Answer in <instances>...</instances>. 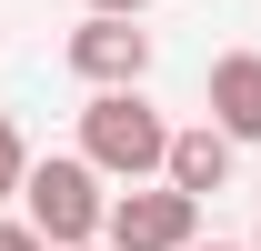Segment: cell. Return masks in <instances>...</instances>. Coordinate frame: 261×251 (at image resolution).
Returning a JSON list of instances; mask_svg holds the SVG:
<instances>
[{
	"label": "cell",
	"instance_id": "obj_1",
	"mask_svg": "<svg viewBox=\"0 0 261 251\" xmlns=\"http://www.w3.org/2000/svg\"><path fill=\"white\" fill-rule=\"evenodd\" d=\"M81 161H91L100 181L141 191V181L171 171V121H161L141 91H91V111H81Z\"/></svg>",
	"mask_w": 261,
	"mask_h": 251
},
{
	"label": "cell",
	"instance_id": "obj_2",
	"mask_svg": "<svg viewBox=\"0 0 261 251\" xmlns=\"http://www.w3.org/2000/svg\"><path fill=\"white\" fill-rule=\"evenodd\" d=\"M111 201H121V191L100 181L81 151H50V161H31V181H20V221H31L50 251H91L100 231H111Z\"/></svg>",
	"mask_w": 261,
	"mask_h": 251
},
{
	"label": "cell",
	"instance_id": "obj_3",
	"mask_svg": "<svg viewBox=\"0 0 261 251\" xmlns=\"http://www.w3.org/2000/svg\"><path fill=\"white\" fill-rule=\"evenodd\" d=\"M111 251H191L201 241V201L191 191H171V181H141L111 201V231H100Z\"/></svg>",
	"mask_w": 261,
	"mask_h": 251
},
{
	"label": "cell",
	"instance_id": "obj_4",
	"mask_svg": "<svg viewBox=\"0 0 261 251\" xmlns=\"http://www.w3.org/2000/svg\"><path fill=\"white\" fill-rule=\"evenodd\" d=\"M61 61H70V81H91V91H141V81H151V31L81 10V31H70Z\"/></svg>",
	"mask_w": 261,
	"mask_h": 251
},
{
	"label": "cell",
	"instance_id": "obj_5",
	"mask_svg": "<svg viewBox=\"0 0 261 251\" xmlns=\"http://www.w3.org/2000/svg\"><path fill=\"white\" fill-rule=\"evenodd\" d=\"M201 101H211V131L261 141V51H221L211 81H201Z\"/></svg>",
	"mask_w": 261,
	"mask_h": 251
},
{
	"label": "cell",
	"instance_id": "obj_6",
	"mask_svg": "<svg viewBox=\"0 0 261 251\" xmlns=\"http://www.w3.org/2000/svg\"><path fill=\"white\" fill-rule=\"evenodd\" d=\"M231 161H241V141L211 131V121H191V131H171V171L161 181L191 191V201H211V191H231Z\"/></svg>",
	"mask_w": 261,
	"mask_h": 251
},
{
	"label": "cell",
	"instance_id": "obj_7",
	"mask_svg": "<svg viewBox=\"0 0 261 251\" xmlns=\"http://www.w3.org/2000/svg\"><path fill=\"white\" fill-rule=\"evenodd\" d=\"M20 181H31V141H20V121L0 111V201H20Z\"/></svg>",
	"mask_w": 261,
	"mask_h": 251
},
{
	"label": "cell",
	"instance_id": "obj_8",
	"mask_svg": "<svg viewBox=\"0 0 261 251\" xmlns=\"http://www.w3.org/2000/svg\"><path fill=\"white\" fill-rule=\"evenodd\" d=\"M0 251H50V241H40L31 221H10V211H0Z\"/></svg>",
	"mask_w": 261,
	"mask_h": 251
},
{
	"label": "cell",
	"instance_id": "obj_9",
	"mask_svg": "<svg viewBox=\"0 0 261 251\" xmlns=\"http://www.w3.org/2000/svg\"><path fill=\"white\" fill-rule=\"evenodd\" d=\"M81 10H100V20H141L151 0H81Z\"/></svg>",
	"mask_w": 261,
	"mask_h": 251
},
{
	"label": "cell",
	"instance_id": "obj_10",
	"mask_svg": "<svg viewBox=\"0 0 261 251\" xmlns=\"http://www.w3.org/2000/svg\"><path fill=\"white\" fill-rule=\"evenodd\" d=\"M191 251H251V241H191Z\"/></svg>",
	"mask_w": 261,
	"mask_h": 251
},
{
	"label": "cell",
	"instance_id": "obj_11",
	"mask_svg": "<svg viewBox=\"0 0 261 251\" xmlns=\"http://www.w3.org/2000/svg\"><path fill=\"white\" fill-rule=\"evenodd\" d=\"M251 251H261V231H251Z\"/></svg>",
	"mask_w": 261,
	"mask_h": 251
},
{
	"label": "cell",
	"instance_id": "obj_12",
	"mask_svg": "<svg viewBox=\"0 0 261 251\" xmlns=\"http://www.w3.org/2000/svg\"><path fill=\"white\" fill-rule=\"evenodd\" d=\"M91 251H111V241H91Z\"/></svg>",
	"mask_w": 261,
	"mask_h": 251
}]
</instances>
